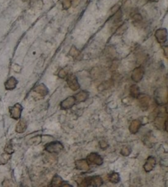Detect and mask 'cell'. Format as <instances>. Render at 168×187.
Masks as SVG:
<instances>
[{
    "instance_id": "1",
    "label": "cell",
    "mask_w": 168,
    "mask_h": 187,
    "mask_svg": "<svg viewBox=\"0 0 168 187\" xmlns=\"http://www.w3.org/2000/svg\"><path fill=\"white\" fill-rule=\"evenodd\" d=\"M63 149V144L59 141L50 142L45 145V150L50 153H58Z\"/></svg>"
},
{
    "instance_id": "2",
    "label": "cell",
    "mask_w": 168,
    "mask_h": 187,
    "mask_svg": "<svg viewBox=\"0 0 168 187\" xmlns=\"http://www.w3.org/2000/svg\"><path fill=\"white\" fill-rule=\"evenodd\" d=\"M22 110H23V108L20 103H16L13 107H10L9 112H10V116L12 118L15 119V120H18L21 118Z\"/></svg>"
},
{
    "instance_id": "3",
    "label": "cell",
    "mask_w": 168,
    "mask_h": 187,
    "mask_svg": "<svg viewBox=\"0 0 168 187\" xmlns=\"http://www.w3.org/2000/svg\"><path fill=\"white\" fill-rule=\"evenodd\" d=\"M67 85L69 86V88L71 91H76L80 89V84L78 82L77 77L74 74H69L67 76Z\"/></svg>"
},
{
    "instance_id": "4",
    "label": "cell",
    "mask_w": 168,
    "mask_h": 187,
    "mask_svg": "<svg viewBox=\"0 0 168 187\" xmlns=\"http://www.w3.org/2000/svg\"><path fill=\"white\" fill-rule=\"evenodd\" d=\"M144 74H145V70L141 66L138 67H135L134 69L131 73V79L134 82L138 83L142 81L144 77Z\"/></svg>"
},
{
    "instance_id": "5",
    "label": "cell",
    "mask_w": 168,
    "mask_h": 187,
    "mask_svg": "<svg viewBox=\"0 0 168 187\" xmlns=\"http://www.w3.org/2000/svg\"><path fill=\"white\" fill-rule=\"evenodd\" d=\"M155 38L157 41L161 44H163L167 40V30L165 28H160L156 30Z\"/></svg>"
},
{
    "instance_id": "6",
    "label": "cell",
    "mask_w": 168,
    "mask_h": 187,
    "mask_svg": "<svg viewBox=\"0 0 168 187\" xmlns=\"http://www.w3.org/2000/svg\"><path fill=\"white\" fill-rule=\"evenodd\" d=\"M155 99L156 103L159 105L166 104V100H167V93H166V89H160L159 91H157Z\"/></svg>"
},
{
    "instance_id": "7",
    "label": "cell",
    "mask_w": 168,
    "mask_h": 187,
    "mask_svg": "<svg viewBox=\"0 0 168 187\" xmlns=\"http://www.w3.org/2000/svg\"><path fill=\"white\" fill-rule=\"evenodd\" d=\"M87 162L89 164H95V165L101 166L104 163V159L99 154L96 153H92L88 155L87 157Z\"/></svg>"
},
{
    "instance_id": "8",
    "label": "cell",
    "mask_w": 168,
    "mask_h": 187,
    "mask_svg": "<svg viewBox=\"0 0 168 187\" xmlns=\"http://www.w3.org/2000/svg\"><path fill=\"white\" fill-rule=\"evenodd\" d=\"M137 99H138L139 105H140L141 109L144 110V111H147V110L149 109L150 99H149V97L148 95H140Z\"/></svg>"
},
{
    "instance_id": "9",
    "label": "cell",
    "mask_w": 168,
    "mask_h": 187,
    "mask_svg": "<svg viewBox=\"0 0 168 187\" xmlns=\"http://www.w3.org/2000/svg\"><path fill=\"white\" fill-rule=\"evenodd\" d=\"M75 103H76V102H75V97L69 96V97H67L66 99H64L63 101L61 102L60 107L62 109L67 110L72 108Z\"/></svg>"
},
{
    "instance_id": "10",
    "label": "cell",
    "mask_w": 168,
    "mask_h": 187,
    "mask_svg": "<svg viewBox=\"0 0 168 187\" xmlns=\"http://www.w3.org/2000/svg\"><path fill=\"white\" fill-rule=\"evenodd\" d=\"M18 84V80L16 79L14 76H11V77H9L8 79L7 80V81L5 82V89H6L7 91H13V90H14L17 87Z\"/></svg>"
},
{
    "instance_id": "11",
    "label": "cell",
    "mask_w": 168,
    "mask_h": 187,
    "mask_svg": "<svg viewBox=\"0 0 168 187\" xmlns=\"http://www.w3.org/2000/svg\"><path fill=\"white\" fill-rule=\"evenodd\" d=\"M75 166L77 169L84 171V172H86V171L89 170V163L85 159H80V160H77V161L75 163Z\"/></svg>"
},
{
    "instance_id": "12",
    "label": "cell",
    "mask_w": 168,
    "mask_h": 187,
    "mask_svg": "<svg viewBox=\"0 0 168 187\" xmlns=\"http://www.w3.org/2000/svg\"><path fill=\"white\" fill-rule=\"evenodd\" d=\"M156 164V159L155 158L153 157V156H150L147 158L146 163L144 165V169L146 172H149L153 170V168H154V166Z\"/></svg>"
},
{
    "instance_id": "13",
    "label": "cell",
    "mask_w": 168,
    "mask_h": 187,
    "mask_svg": "<svg viewBox=\"0 0 168 187\" xmlns=\"http://www.w3.org/2000/svg\"><path fill=\"white\" fill-rule=\"evenodd\" d=\"M141 126H142V122H141L140 120H138V119L133 120L129 127L130 132L131 134L137 133Z\"/></svg>"
},
{
    "instance_id": "14",
    "label": "cell",
    "mask_w": 168,
    "mask_h": 187,
    "mask_svg": "<svg viewBox=\"0 0 168 187\" xmlns=\"http://www.w3.org/2000/svg\"><path fill=\"white\" fill-rule=\"evenodd\" d=\"M34 91H35L36 94L40 95V96L44 97L48 95V89L47 88V86L44 84H39L37 86H35V88L34 89Z\"/></svg>"
},
{
    "instance_id": "15",
    "label": "cell",
    "mask_w": 168,
    "mask_h": 187,
    "mask_svg": "<svg viewBox=\"0 0 168 187\" xmlns=\"http://www.w3.org/2000/svg\"><path fill=\"white\" fill-rule=\"evenodd\" d=\"M89 95V94L88 91H82L77 93L74 97H75L76 103H82V102H84L88 99Z\"/></svg>"
},
{
    "instance_id": "16",
    "label": "cell",
    "mask_w": 168,
    "mask_h": 187,
    "mask_svg": "<svg viewBox=\"0 0 168 187\" xmlns=\"http://www.w3.org/2000/svg\"><path fill=\"white\" fill-rule=\"evenodd\" d=\"M89 183H90V185L94 187H99L103 185V179L101 178V176H91L89 177Z\"/></svg>"
},
{
    "instance_id": "17",
    "label": "cell",
    "mask_w": 168,
    "mask_h": 187,
    "mask_svg": "<svg viewBox=\"0 0 168 187\" xmlns=\"http://www.w3.org/2000/svg\"><path fill=\"white\" fill-rule=\"evenodd\" d=\"M27 128V123L24 119H21L16 126V131L18 133H23Z\"/></svg>"
},
{
    "instance_id": "18",
    "label": "cell",
    "mask_w": 168,
    "mask_h": 187,
    "mask_svg": "<svg viewBox=\"0 0 168 187\" xmlns=\"http://www.w3.org/2000/svg\"><path fill=\"white\" fill-rule=\"evenodd\" d=\"M130 96L137 99V98L141 95L139 86H137V85H132V86H130Z\"/></svg>"
},
{
    "instance_id": "19",
    "label": "cell",
    "mask_w": 168,
    "mask_h": 187,
    "mask_svg": "<svg viewBox=\"0 0 168 187\" xmlns=\"http://www.w3.org/2000/svg\"><path fill=\"white\" fill-rule=\"evenodd\" d=\"M78 187H89L90 185L89 183V177H80L76 180Z\"/></svg>"
},
{
    "instance_id": "20",
    "label": "cell",
    "mask_w": 168,
    "mask_h": 187,
    "mask_svg": "<svg viewBox=\"0 0 168 187\" xmlns=\"http://www.w3.org/2000/svg\"><path fill=\"white\" fill-rule=\"evenodd\" d=\"M62 184H63V179H62V177L58 176V175H55L53 177L50 187H60Z\"/></svg>"
},
{
    "instance_id": "21",
    "label": "cell",
    "mask_w": 168,
    "mask_h": 187,
    "mask_svg": "<svg viewBox=\"0 0 168 187\" xmlns=\"http://www.w3.org/2000/svg\"><path fill=\"white\" fill-rule=\"evenodd\" d=\"M112 85H113V82L112 81H104L99 85V87H98V90L99 91H104L105 90H108L109 88H111V86Z\"/></svg>"
},
{
    "instance_id": "22",
    "label": "cell",
    "mask_w": 168,
    "mask_h": 187,
    "mask_svg": "<svg viewBox=\"0 0 168 187\" xmlns=\"http://www.w3.org/2000/svg\"><path fill=\"white\" fill-rule=\"evenodd\" d=\"M131 18L132 20H133L135 25V24L140 23V22H142L143 21L142 16H141V14L139 13H134L131 15Z\"/></svg>"
},
{
    "instance_id": "23",
    "label": "cell",
    "mask_w": 168,
    "mask_h": 187,
    "mask_svg": "<svg viewBox=\"0 0 168 187\" xmlns=\"http://www.w3.org/2000/svg\"><path fill=\"white\" fill-rule=\"evenodd\" d=\"M108 178H109V181L112 183H117L120 181V176H119L117 172H112V173H111L108 176Z\"/></svg>"
},
{
    "instance_id": "24",
    "label": "cell",
    "mask_w": 168,
    "mask_h": 187,
    "mask_svg": "<svg viewBox=\"0 0 168 187\" xmlns=\"http://www.w3.org/2000/svg\"><path fill=\"white\" fill-rule=\"evenodd\" d=\"M69 55L71 57H73V58H78V56L80 55V51L76 49V48L75 47V46H72L71 49V50H70V53H69Z\"/></svg>"
},
{
    "instance_id": "25",
    "label": "cell",
    "mask_w": 168,
    "mask_h": 187,
    "mask_svg": "<svg viewBox=\"0 0 168 187\" xmlns=\"http://www.w3.org/2000/svg\"><path fill=\"white\" fill-rule=\"evenodd\" d=\"M72 0H62V6H63V10H67L69 9L71 6Z\"/></svg>"
},
{
    "instance_id": "26",
    "label": "cell",
    "mask_w": 168,
    "mask_h": 187,
    "mask_svg": "<svg viewBox=\"0 0 168 187\" xmlns=\"http://www.w3.org/2000/svg\"><path fill=\"white\" fill-rule=\"evenodd\" d=\"M68 75H69V74H68V71H67V70L66 68L61 69L58 74V77L62 78V79H64V78H66Z\"/></svg>"
},
{
    "instance_id": "27",
    "label": "cell",
    "mask_w": 168,
    "mask_h": 187,
    "mask_svg": "<svg viewBox=\"0 0 168 187\" xmlns=\"http://www.w3.org/2000/svg\"><path fill=\"white\" fill-rule=\"evenodd\" d=\"M4 152H5V153H7V154L11 155L12 153L14 152V149H13V144H10V143L7 144L4 148Z\"/></svg>"
},
{
    "instance_id": "28",
    "label": "cell",
    "mask_w": 168,
    "mask_h": 187,
    "mask_svg": "<svg viewBox=\"0 0 168 187\" xmlns=\"http://www.w3.org/2000/svg\"><path fill=\"white\" fill-rule=\"evenodd\" d=\"M130 153H131V148H130V147H123V148H121V153L123 156H128Z\"/></svg>"
},
{
    "instance_id": "29",
    "label": "cell",
    "mask_w": 168,
    "mask_h": 187,
    "mask_svg": "<svg viewBox=\"0 0 168 187\" xmlns=\"http://www.w3.org/2000/svg\"><path fill=\"white\" fill-rule=\"evenodd\" d=\"M99 146H100V148L103 149H105V148H107L108 147V142L105 141V140H101V141L99 142Z\"/></svg>"
},
{
    "instance_id": "30",
    "label": "cell",
    "mask_w": 168,
    "mask_h": 187,
    "mask_svg": "<svg viewBox=\"0 0 168 187\" xmlns=\"http://www.w3.org/2000/svg\"><path fill=\"white\" fill-rule=\"evenodd\" d=\"M120 4H116L115 5V6H113V8H112V13H116V12H118L119 10H120Z\"/></svg>"
},
{
    "instance_id": "31",
    "label": "cell",
    "mask_w": 168,
    "mask_h": 187,
    "mask_svg": "<svg viewBox=\"0 0 168 187\" xmlns=\"http://www.w3.org/2000/svg\"><path fill=\"white\" fill-rule=\"evenodd\" d=\"M162 49H163V50H164V54H165V56L166 57V58H167L168 57V54H167V51H168V47L167 46H163V47H162Z\"/></svg>"
},
{
    "instance_id": "32",
    "label": "cell",
    "mask_w": 168,
    "mask_h": 187,
    "mask_svg": "<svg viewBox=\"0 0 168 187\" xmlns=\"http://www.w3.org/2000/svg\"><path fill=\"white\" fill-rule=\"evenodd\" d=\"M60 187H72V185L68 184V183H63V184L61 185Z\"/></svg>"
},
{
    "instance_id": "33",
    "label": "cell",
    "mask_w": 168,
    "mask_h": 187,
    "mask_svg": "<svg viewBox=\"0 0 168 187\" xmlns=\"http://www.w3.org/2000/svg\"><path fill=\"white\" fill-rule=\"evenodd\" d=\"M147 1H149V2H157L158 0H147Z\"/></svg>"
},
{
    "instance_id": "34",
    "label": "cell",
    "mask_w": 168,
    "mask_h": 187,
    "mask_svg": "<svg viewBox=\"0 0 168 187\" xmlns=\"http://www.w3.org/2000/svg\"><path fill=\"white\" fill-rule=\"evenodd\" d=\"M24 2H28V1H31V0H23Z\"/></svg>"
}]
</instances>
